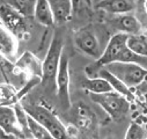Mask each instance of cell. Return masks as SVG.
<instances>
[{
	"mask_svg": "<svg viewBox=\"0 0 147 139\" xmlns=\"http://www.w3.org/2000/svg\"><path fill=\"white\" fill-rule=\"evenodd\" d=\"M63 50H64V35L60 30H57L52 37L45 58L42 63L43 74H42L41 84L49 92L56 89V77L58 72L59 63L63 56Z\"/></svg>",
	"mask_w": 147,
	"mask_h": 139,
	"instance_id": "obj_1",
	"label": "cell"
},
{
	"mask_svg": "<svg viewBox=\"0 0 147 139\" xmlns=\"http://www.w3.org/2000/svg\"><path fill=\"white\" fill-rule=\"evenodd\" d=\"M89 96L114 119L123 118L130 110V100L115 90L101 94L89 93Z\"/></svg>",
	"mask_w": 147,
	"mask_h": 139,
	"instance_id": "obj_2",
	"label": "cell"
},
{
	"mask_svg": "<svg viewBox=\"0 0 147 139\" xmlns=\"http://www.w3.org/2000/svg\"><path fill=\"white\" fill-rule=\"evenodd\" d=\"M24 108L30 116H32L36 121H38L41 124H43L48 129L52 138L63 139V138L69 137L66 126L48 108L40 106V104H27V106H24Z\"/></svg>",
	"mask_w": 147,
	"mask_h": 139,
	"instance_id": "obj_3",
	"label": "cell"
},
{
	"mask_svg": "<svg viewBox=\"0 0 147 139\" xmlns=\"http://www.w3.org/2000/svg\"><path fill=\"white\" fill-rule=\"evenodd\" d=\"M103 67L121 79L130 88L139 86L147 77V68L137 63L114 61Z\"/></svg>",
	"mask_w": 147,
	"mask_h": 139,
	"instance_id": "obj_4",
	"label": "cell"
},
{
	"mask_svg": "<svg viewBox=\"0 0 147 139\" xmlns=\"http://www.w3.org/2000/svg\"><path fill=\"white\" fill-rule=\"evenodd\" d=\"M74 43L76 47L88 57L98 59L103 52L101 49L98 38L95 35L92 26H86L80 28L74 35Z\"/></svg>",
	"mask_w": 147,
	"mask_h": 139,
	"instance_id": "obj_5",
	"label": "cell"
},
{
	"mask_svg": "<svg viewBox=\"0 0 147 139\" xmlns=\"http://www.w3.org/2000/svg\"><path fill=\"white\" fill-rule=\"evenodd\" d=\"M26 19L14 6L8 4L0 5V20L1 23L8 28L18 38H22L27 35Z\"/></svg>",
	"mask_w": 147,
	"mask_h": 139,
	"instance_id": "obj_6",
	"label": "cell"
},
{
	"mask_svg": "<svg viewBox=\"0 0 147 139\" xmlns=\"http://www.w3.org/2000/svg\"><path fill=\"white\" fill-rule=\"evenodd\" d=\"M56 90L60 106L64 110L71 108V95H69V70H68V57L63 52L58 72L56 77Z\"/></svg>",
	"mask_w": 147,
	"mask_h": 139,
	"instance_id": "obj_7",
	"label": "cell"
},
{
	"mask_svg": "<svg viewBox=\"0 0 147 139\" xmlns=\"http://www.w3.org/2000/svg\"><path fill=\"white\" fill-rule=\"evenodd\" d=\"M42 63L43 61H41L35 55L27 51L15 60L14 72L27 74L30 78H32V77L42 78V74H43Z\"/></svg>",
	"mask_w": 147,
	"mask_h": 139,
	"instance_id": "obj_8",
	"label": "cell"
},
{
	"mask_svg": "<svg viewBox=\"0 0 147 139\" xmlns=\"http://www.w3.org/2000/svg\"><path fill=\"white\" fill-rule=\"evenodd\" d=\"M18 40L19 38L8 28L0 23V56L8 61H15L18 59L19 50Z\"/></svg>",
	"mask_w": 147,
	"mask_h": 139,
	"instance_id": "obj_9",
	"label": "cell"
},
{
	"mask_svg": "<svg viewBox=\"0 0 147 139\" xmlns=\"http://www.w3.org/2000/svg\"><path fill=\"white\" fill-rule=\"evenodd\" d=\"M0 126L15 138H26L18 122L14 106H0Z\"/></svg>",
	"mask_w": 147,
	"mask_h": 139,
	"instance_id": "obj_10",
	"label": "cell"
},
{
	"mask_svg": "<svg viewBox=\"0 0 147 139\" xmlns=\"http://www.w3.org/2000/svg\"><path fill=\"white\" fill-rule=\"evenodd\" d=\"M134 8L136 4L132 0H100L96 4V9L113 15L131 13Z\"/></svg>",
	"mask_w": 147,
	"mask_h": 139,
	"instance_id": "obj_11",
	"label": "cell"
},
{
	"mask_svg": "<svg viewBox=\"0 0 147 139\" xmlns=\"http://www.w3.org/2000/svg\"><path fill=\"white\" fill-rule=\"evenodd\" d=\"M113 24L118 28L119 31L125 32L127 35L142 32V23L138 20L137 16L130 13L116 15V18L113 19Z\"/></svg>",
	"mask_w": 147,
	"mask_h": 139,
	"instance_id": "obj_12",
	"label": "cell"
},
{
	"mask_svg": "<svg viewBox=\"0 0 147 139\" xmlns=\"http://www.w3.org/2000/svg\"><path fill=\"white\" fill-rule=\"evenodd\" d=\"M49 4L57 24L66 23L74 13L72 0H49Z\"/></svg>",
	"mask_w": 147,
	"mask_h": 139,
	"instance_id": "obj_13",
	"label": "cell"
},
{
	"mask_svg": "<svg viewBox=\"0 0 147 139\" xmlns=\"http://www.w3.org/2000/svg\"><path fill=\"white\" fill-rule=\"evenodd\" d=\"M34 19L44 27H51L56 23L49 0H37L34 13Z\"/></svg>",
	"mask_w": 147,
	"mask_h": 139,
	"instance_id": "obj_14",
	"label": "cell"
},
{
	"mask_svg": "<svg viewBox=\"0 0 147 139\" xmlns=\"http://www.w3.org/2000/svg\"><path fill=\"white\" fill-rule=\"evenodd\" d=\"M96 76H100V77L107 79V80L109 81V84L111 85V87H113V89H114L115 92H117V93L124 95V96L127 97L130 101L134 99V96H133V94H132V92H131V88L127 87L121 79H118L116 76H114L110 71H108L105 67H101L98 71H97ZM96 76H95V77H96Z\"/></svg>",
	"mask_w": 147,
	"mask_h": 139,
	"instance_id": "obj_15",
	"label": "cell"
},
{
	"mask_svg": "<svg viewBox=\"0 0 147 139\" xmlns=\"http://www.w3.org/2000/svg\"><path fill=\"white\" fill-rule=\"evenodd\" d=\"M82 87L88 93H95V94H101V93H107V92L114 90L111 85L109 84V81L100 76L86 79L82 82Z\"/></svg>",
	"mask_w": 147,
	"mask_h": 139,
	"instance_id": "obj_16",
	"label": "cell"
},
{
	"mask_svg": "<svg viewBox=\"0 0 147 139\" xmlns=\"http://www.w3.org/2000/svg\"><path fill=\"white\" fill-rule=\"evenodd\" d=\"M127 47L137 55L147 57V34L139 32L127 36Z\"/></svg>",
	"mask_w": 147,
	"mask_h": 139,
	"instance_id": "obj_17",
	"label": "cell"
},
{
	"mask_svg": "<svg viewBox=\"0 0 147 139\" xmlns=\"http://www.w3.org/2000/svg\"><path fill=\"white\" fill-rule=\"evenodd\" d=\"M20 102L19 90L11 84H0V106H13Z\"/></svg>",
	"mask_w": 147,
	"mask_h": 139,
	"instance_id": "obj_18",
	"label": "cell"
},
{
	"mask_svg": "<svg viewBox=\"0 0 147 139\" xmlns=\"http://www.w3.org/2000/svg\"><path fill=\"white\" fill-rule=\"evenodd\" d=\"M28 125H29V131L32 138H36V139H51L52 138L48 129L30 115L28 116Z\"/></svg>",
	"mask_w": 147,
	"mask_h": 139,
	"instance_id": "obj_19",
	"label": "cell"
},
{
	"mask_svg": "<svg viewBox=\"0 0 147 139\" xmlns=\"http://www.w3.org/2000/svg\"><path fill=\"white\" fill-rule=\"evenodd\" d=\"M14 106V109H15V113H16V117H18V122L22 129V132L24 133L26 138H32L31 137V133L29 131V125H28V113L24 108V106H22V104L20 102H16L15 104H13Z\"/></svg>",
	"mask_w": 147,
	"mask_h": 139,
	"instance_id": "obj_20",
	"label": "cell"
},
{
	"mask_svg": "<svg viewBox=\"0 0 147 139\" xmlns=\"http://www.w3.org/2000/svg\"><path fill=\"white\" fill-rule=\"evenodd\" d=\"M36 3L37 0H13V6L24 18H31L35 13Z\"/></svg>",
	"mask_w": 147,
	"mask_h": 139,
	"instance_id": "obj_21",
	"label": "cell"
},
{
	"mask_svg": "<svg viewBox=\"0 0 147 139\" xmlns=\"http://www.w3.org/2000/svg\"><path fill=\"white\" fill-rule=\"evenodd\" d=\"M144 128L141 125H139L138 123H131L126 133H125V138L126 139H142L146 138V134L144 132Z\"/></svg>",
	"mask_w": 147,
	"mask_h": 139,
	"instance_id": "obj_22",
	"label": "cell"
},
{
	"mask_svg": "<svg viewBox=\"0 0 147 139\" xmlns=\"http://www.w3.org/2000/svg\"><path fill=\"white\" fill-rule=\"evenodd\" d=\"M6 138H15L13 134L8 133L7 131H5L1 126H0V139H6Z\"/></svg>",
	"mask_w": 147,
	"mask_h": 139,
	"instance_id": "obj_23",
	"label": "cell"
},
{
	"mask_svg": "<svg viewBox=\"0 0 147 139\" xmlns=\"http://www.w3.org/2000/svg\"><path fill=\"white\" fill-rule=\"evenodd\" d=\"M142 6H144V9H145V13L147 14V0H144V4H142Z\"/></svg>",
	"mask_w": 147,
	"mask_h": 139,
	"instance_id": "obj_24",
	"label": "cell"
},
{
	"mask_svg": "<svg viewBox=\"0 0 147 139\" xmlns=\"http://www.w3.org/2000/svg\"><path fill=\"white\" fill-rule=\"evenodd\" d=\"M142 32L147 34V23L146 24H142Z\"/></svg>",
	"mask_w": 147,
	"mask_h": 139,
	"instance_id": "obj_25",
	"label": "cell"
},
{
	"mask_svg": "<svg viewBox=\"0 0 147 139\" xmlns=\"http://www.w3.org/2000/svg\"><path fill=\"white\" fill-rule=\"evenodd\" d=\"M138 3H139V4H141V5H142V4H144V0H138Z\"/></svg>",
	"mask_w": 147,
	"mask_h": 139,
	"instance_id": "obj_26",
	"label": "cell"
},
{
	"mask_svg": "<svg viewBox=\"0 0 147 139\" xmlns=\"http://www.w3.org/2000/svg\"><path fill=\"white\" fill-rule=\"evenodd\" d=\"M146 138H147V134H146Z\"/></svg>",
	"mask_w": 147,
	"mask_h": 139,
	"instance_id": "obj_27",
	"label": "cell"
}]
</instances>
